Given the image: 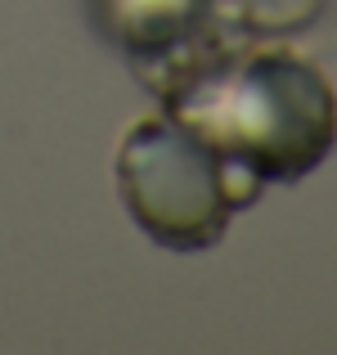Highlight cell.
Wrapping results in <instances>:
<instances>
[{"instance_id": "obj_3", "label": "cell", "mask_w": 337, "mask_h": 355, "mask_svg": "<svg viewBox=\"0 0 337 355\" xmlns=\"http://www.w3.org/2000/svg\"><path fill=\"white\" fill-rule=\"evenodd\" d=\"M99 23L135 59L139 77L225 36L211 0H99Z\"/></svg>"}, {"instance_id": "obj_2", "label": "cell", "mask_w": 337, "mask_h": 355, "mask_svg": "<svg viewBox=\"0 0 337 355\" xmlns=\"http://www.w3.org/2000/svg\"><path fill=\"white\" fill-rule=\"evenodd\" d=\"M261 189L171 113L135 121L117 144V193L157 248H216L234 211L252 207Z\"/></svg>"}, {"instance_id": "obj_1", "label": "cell", "mask_w": 337, "mask_h": 355, "mask_svg": "<svg viewBox=\"0 0 337 355\" xmlns=\"http://www.w3.org/2000/svg\"><path fill=\"white\" fill-rule=\"evenodd\" d=\"M175 121L257 184L311 175L337 144V90L315 59L275 41H216L144 72Z\"/></svg>"}, {"instance_id": "obj_4", "label": "cell", "mask_w": 337, "mask_h": 355, "mask_svg": "<svg viewBox=\"0 0 337 355\" xmlns=\"http://www.w3.org/2000/svg\"><path fill=\"white\" fill-rule=\"evenodd\" d=\"M324 0H211L216 27L234 41H279L315 23Z\"/></svg>"}]
</instances>
